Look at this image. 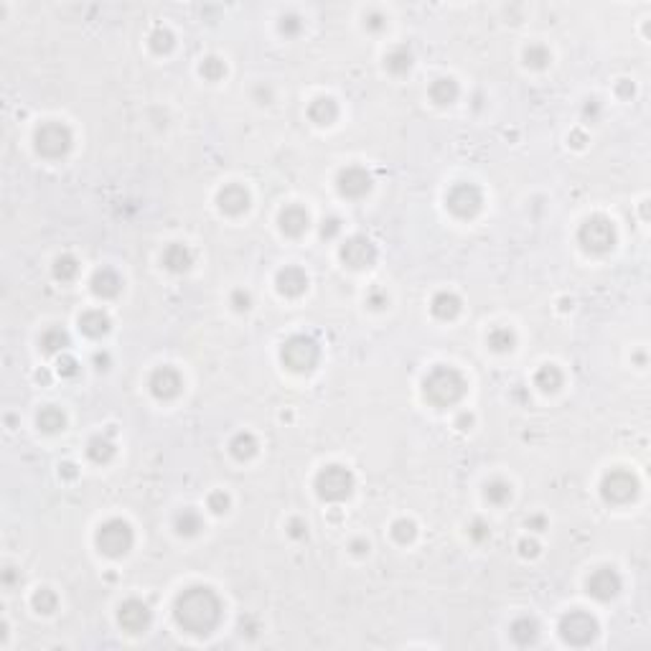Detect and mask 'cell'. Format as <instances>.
Instances as JSON below:
<instances>
[{"instance_id":"obj_1","label":"cell","mask_w":651,"mask_h":651,"mask_svg":"<svg viewBox=\"0 0 651 651\" xmlns=\"http://www.w3.org/2000/svg\"><path fill=\"white\" fill-rule=\"evenodd\" d=\"M173 618L188 634L207 636L222 621V600L216 598L211 588H201V585L188 588L176 598Z\"/></svg>"},{"instance_id":"obj_2","label":"cell","mask_w":651,"mask_h":651,"mask_svg":"<svg viewBox=\"0 0 651 651\" xmlns=\"http://www.w3.org/2000/svg\"><path fill=\"white\" fill-rule=\"evenodd\" d=\"M466 379L458 369L453 367H435L430 371L425 382H422V394L430 405L435 407H451L460 402V397L466 394Z\"/></svg>"},{"instance_id":"obj_3","label":"cell","mask_w":651,"mask_h":651,"mask_svg":"<svg viewBox=\"0 0 651 651\" xmlns=\"http://www.w3.org/2000/svg\"><path fill=\"white\" fill-rule=\"evenodd\" d=\"M280 359L290 371H311L321 359L319 344L308 336H290L280 348Z\"/></svg>"},{"instance_id":"obj_4","label":"cell","mask_w":651,"mask_h":651,"mask_svg":"<svg viewBox=\"0 0 651 651\" xmlns=\"http://www.w3.org/2000/svg\"><path fill=\"white\" fill-rule=\"evenodd\" d=\"M354 491V474L344 466H326L316 476V494L323 501H344Z\"/></svg>"},{"instance_id":"obj_5","label":"cell","mask_w":651,"mask_h":651,"mask_svg":"<svg viewBox=\"0 0 651 651\" xmlns=\"http://www.w3.org/2000/svg\"><path fill=\"white\" fill-rule=\"evenodd\" d=\"M577 242L583 244V250L593 252V255H603L616 244L613 222L600 214L585 219V224L577 230Z\"/></svg>"},{"instance_id":"obj_6","label":"cell","mask_w":651,"mask_h":651,"mask_svg":"<svg viewBox=\"0 0 651 651\" xmlns=\"http://www.w3.org/2000/svg\"><path fill=\"white\" fill-rule=\"evenodd\" d=\"M97 547L107 557H122L133 547V529L122 519H110L97 529Z\"/></svg>"},{"instance_id":"obj_7","label":"cell","mask_w":651,"mask_h":651,"mask_svg":"<svg viewBox=\"0 0 651 651\" xmlns=\"http://www.w3.org/2000/svg\"><path fill=\"white\" fill-rule=\"evenodd\" d=\"M33 145L44 158H61L72 148V130L61 122H46L33 135Z\"/></svg>"},{"instance_id":"obj_8","label":"cell","mask_w":651,"mask_h":651,"mask_svg":"<svg viewBox=\"0 0 651 651\" xmlns=\"http://www.w3.org/2000/svg\"><path fill=\"white\" fill-rule=\"evenodd\" d=\"M595 634H598V621L585 611H570L560 621V636L572 646L590 644Z\"/></svg>"},{"instance_id":"obj_9","label":"cell","mask_w":651,"mask_h":651,"mask_svg":"<svg viewBox=\"0 0 651 651\" xmlns=\"http://www.w3.org/2000/svg\"><path fill=\"white\" fill-rule=\"evenodd\" d=\"M445 204L458 219H471L479 214V209L483 204V196L479 191V186L474 184H456L445 196Z\"/></svg>"},{"instance_id":"obj_10","label":"cell","mask_w":651,"mask_h":651,"mask_svg":"<svg viewBox=\"0 0 651 651\" xmlns=\"http://www.w3.org/2000/svg\"><path fill=\"white\" fill-rule=\"evenodd\" d=\"M638 491V481L629 471H611L600 483V496L608 504H626L631 501Z\"/></svg>"},{"instance_id":"obj_11","label":"cell","mask_w":651,"mask_h":651,"mask_svg":"<svg viewBox=\"0 0 651 651\" xmlns=\"http://www.w3.org/2000/svg\"><path fill=\"white\" fill-rule=\"evenodd\" d=\"M341 259L351 270H364V267H371L377 262V247L367 237H351L341 247Z\"/></svg>"},{"instance_id":"obj_12","label":"cell","mask_w":651,"mask_h":651,"mask_svg":"<svg viewBox=\"0 0 651 651\" xmlns=\"http://www.w3.org/2000/svg\"><path fill=\"white\" fill-rule=\"evenodd\" d=\"M148 387H150V392H153V397H158V400H173V397L181 392L184 379H181V374H178L173 367H161V369H156L150 374Z\"/></svg>"},{"instance_id":"obj_13","label":"cell","mask_w":651,"mask_h":651,"mask_svg":"<svg viewBox=\"0 0 651 651\" xmlns=\"http://www.w3.org/2000/svg\"><path fill=\"white\" fill-rule=\"evenodd\" d=\"M118 621L120 626L125 631H130V634H140V631L148 629L150 623V608L143 603V600H125L122 606H120V613H118Z\"/></svg>"},{"instance_id":"obj_14","label":"cell","mask_w":651,"mask_h":651,"mask_svg":"<svg viewBox=\"0 0 651 651\" xmlns=\"http://www.w3.org/2000/svg\"><path fill=\"white\" fill-rule=\"evenodd\" d=\"M336 184H339L341 196H346V199H362L364 193L371 188V176L364 168L351 166V168L341 170Z\"/></svg>"},{"instance_id":"obj_15","label":"cell","mask_w":651,"mask_h":651,"mask_svg":"<svg viewBox=\"0 0 651 651\" xmlns=\"http://www.w3.org/2000/svg\"><path fill=\"white\" fill-rule=\"evenodd\" d=\"M621 590V577L611 568H600L588 577V593L598 600H611Z\"/></svg>"},{"instance_id":"obj_16","label":"cell","mask_w":651,"mask_h":651,"mask_svg":"<svg viewBox=\"0 0 651 651\" xmlns=\"http://www.w3.org/2000/svg\"><path fill=\"white\" fill-rule=\"evenodd\" d=\"M216 204H219V209H222L224 214L239 216L242 211H247V207H250V193H247V188H244V186L230 184V186H224L222 191H219V196H216Z\"/></svg>"},{"instance_id":"obj_17","label":"cell","mask_w":651,"mask_h":651,"mask_svg":"<svg viewBox=\"0 0 651 651\" xmlns=\"http://www.w3.org/2000/svg\"><path fill=\"white\" fill-rule=\"evenodd\" d=\"M275 282H278V290H280L282 296L298 298V296H303L305 288H308V275H305L300 267L288 265V267H282L280 273H278Z\"/></svg>"},{"instance_id":"obj_18","label":"cell","mask_w":651,"mask_h":651,"mask_svg":"<svg viewBox=\"0 0 651 651\" xmlns=\"http://www.w3.org/2000/svg\"><path fill=\"white\" fill-rule=\"evenodd\" d=\"M163 265L170 273H186L193 265V252L186 244H168L166 252H163Z\"/></svg>"},{"instance_id":"obj_19","label":"cell","mask_w":651,"mask_h":651,"mask_svg":"<svg viewBox=\"0 0 651 651\" xmlns=\"http://www.w3.org/2000/svg\"><path fill=\"white\" fill-rule=\"evenodd\" d=\"M122 290V280H120V275L115 273V270H110V267H104V270H97L95 278H92V293L99 298H115Z\"/></svg>"},{"instance_id":"obj_20","label":"cell","mask_w":651,"mask_h":651,"mask_svg":"<svg viewBox=\"0 0 651 651\" xmlns=\"http://www.w3.org/2000/svg\"><path fill=\"white\" fill-rule=\"evenodd\" d=\"M280 230L288 237H300L308 230V214L300 207H285L280 211Z\"/></svg>"},{"instance_id":"obj_21","label":"cell","mask_w":651,"mask_h":651,"mask_svg":"<svg viewBox=\"0 0 651 651\" xmlns=\"http://www.w3.org/2000/svg\"><path fill=\"white\" fill-rule=\"evenodd\" d=\"M79 328H81V333H87L89 339H99V336H104V333L110 331V316L102 311L81 313Z\"/></svg>"},{"instance_id":"obj_22","label":"cell","mask_w":651,"mask_h":651,"mask_svg":"<svg viewBox=\"0 0 651 651\" xmlns=\"http://www.w3.org/2000/svg\"><path fill=\"white\" fill-rule=\"evenodd\" d=\"M308 118L316 122V125H331L333 120L339 118V107L333 102L331 97H319L313 99L311 107H308Z\"/></svg>"},{"instance_id":"obj_23","label":"cell","mask_w":651,"mask_h":651,"mask_svg":"<svg viewBox=\"0 0 651 651\" xmlns=\"http://www.w3.org/2000/svg\"><path fill=\"white\" fill-rule=\"evenodd\" d=\"M430 311L440 321L456 319L460 311V298L453 296V293H437V296L433 298V303H430Z\"/></svg>"},{"instance_id":"obj_24","label":"cell","mask_w":651,"mask_h":651,"mask_svg":"<svg viewBox=\"0 0 651 651\" xmlns=\"http://www.w3.org/2000/svg\"><path fill=\"white\" fill-rule=\"evenodd\" d=\"M428 95L435 104H451V102H456V97H458V84L443 77V79H435L430 84Z\"/></svg>"},{"instance_id":"obj_25","label":"cell","mask_w":651,"mask_h":651,"mask_svg":"<svg viewBox=\"0 0 651 651\" xmlns=\"http://www.w3.org/2000/svg\"><path fill=\"white\" fill-rule=\"evenodd\" d=\"M534 385L540 387L542 392H557L563 387V371L557 369L555 364H545L537 377H534Z\"/></svg>"},{"instance_id":"obj_26","label":"cell","mask_w":651,"mask_h":651,"mask_svg":"<svg viewBox=\"0 0 651 651\" xmlns=\"http://www.w3.org/2000/svg\"><path fill=\"white\" fill-rule=\"evenodd\" d=\"M36 422L44 433H59V430H64V422L67 420H64V412H61L59 407L49 405L36 415Z\"/></svg>"},{"instance_id":"obj_27","label":"cell","mask_w":651,"mask_h":651,"mask_svg":"<svg viewBox=\"0 0 651 651\" xmlns=\"http://www.w3.org/2000/svg\"><path fill=\"white\" fill-rule=\"evenodd\" d=\"M230 453L237 460H250L252 456L257 453V440H255V435H250V433H239L230 443Z\"/></svg>"},{"instance_id":"obj_28","label":"cell","mask_w":651,"mask_h":651,"mask_svg":"<svg viewBox=\"0 0 651 651\" xmlns=\"http://www.w3.org/2000/svg\"><path fill=\"white\" fill-rule=\"evenodd\" d=\"M385 64H387V72H392V74H397V77L407 74L410 67H412V54L407 51L405 46H397L394 51L387 54Z\"/></svg>"},{"instance_id":"obj_29","label":"cell","mask_w":651,"mask_h":651,"mask_svg":"<svg viewBox=\"0 0 651 651\" xmlns=\"http://www.w3.org/2000/svg\"><path fill=\"white\" fill-rule=\"evenodd\" d=\"M514 344H517V336H514L511 328L499 326V328H494V331L488 333V346H491V351H496V354H506V351H511Z\"/></svg>"},{"instance_id":"obj_30","label":"cell","mask_w":651,"mask_h":651,"mask_svg":"<svg viewBox=\"0 0 651 651\" xmlns=\"http://www.w3.org/2000/svg\"><path fill=\"white\" fill-rule=\"evenodd\" d=\"M511 638L517 641L519 646L534 644L537 638V623L532 618H519V621L511 623Z\"/></svg>"},{"instance_id":"obj_31","label":"cell","mask_w":651,"mask_h":651,"mask_svg":"<svg viewBox=\"0 0 651 651\" xmlns=\"http://www.w3.org/2000/svg\"><path fill=\"white\" fill-rule=\"evenodd\" d=\"M87 456H89V460H95V463H107V460L115 456V445H112L107 437L97 435V437H92V440H89Z\"/></svg>"},{"instance_id":"obj_32","label":"cell","mask_w":651,"mask_h":651,"mask_svg":"<svg viewBox=\"0 0 651 651\" xmlns=\"http://www.w3.org/2000/svg\"><path fill=\"white\" fill-rule=\"evenodd\" d=\"M67 346H69V336H67V331H61V328H49V331H44V336H41V348H44L46 354H59V351H64Z\"/></svg>"},{"instance_id":"obj_33","label":"cell","mask_w":651,"mask_h":651,"mask_svg":"<svg viewBox=\"0 0 651 651\" xmlns=\"http://www.w3.org/2000/svg\"><path fill=\"white\" fill-rule=\"evenodd\" d=\"M77 273H79V262H77L72 255L56 257V262H54V278H56V280H61V282L74 280Z\"/></svg>"},{"instance_id":"obj_34","label":"cell","mask_w":651,"mask_h":651,"mask_svg":"<svg viewBox=\"0 0 651 651\" xmlns=\"http://www.w3.org/2000/svg\"><path fill=\"white\" fill-rule=\"evenodd\" d=\"M201 529V517L196 514V511L191 509H184L181 514L176 517V532L184 534V537H193V534Z\"/></svg>"},{"instance_id":"obj_35","label":"cell","mask_w":651,"mask_h":651,"mask_svg":"<svg viewBox=\"0 0 651 651\" xmlns=\"http://www.w3.org/2000/svg\"><path fill=\"white\" fill-rule=\"evenodd\" d=\"M483 496L488 499V504H496V506H501V504L509 501L511 486H509L506 481H491V483H486V491H483Z\"/></svg>"},{"instance_id":"obj_36","label":"cell","mask_w":651,"mask_h":651,"mask_svg":"<svg viewBox=\"0 0 651 651\" xmlns=\"http://www.w3.org/2000/svg\"><path fill=\"white\" fill-rule=\"evenodd\" d=\"M33 608H36L38 613H54L56 611V603H59V598L54 595L49 588H41V590H36L33 593Z\"/></svg>"},{"instance_id":"obj_37","label":"cell","mask_w":651,"mask_h":651,"mask_svg":"<svg viewBox=\"0 0 651 651\" xmlns=\"http://www.w3.org/2000/svg\"><path fill=\"white\" fill-rule=\"evenodd\" d=\"M524 64L527 67H532V69H545L549 64V51L545 49V46L532 44L524 51Z\"/></svg>"},{"instance_id":"obj_38","label":"cell","mask_w":651,"mask_h":651,"mask_svg":"<svg viewBox=\"0 0 651 651\" xmlns=\"http://www.w3.org/2000/svg\"><path fill=\"white\" fill-rule=\"evenodd\" d=\"M201 77L209 81H219L224 74H227V67H224L222 59H216V56H209V59L201 61Z\"/></svg>"},{"instance_id":"obj_39","label":"cell","mask_w":651,"mask_h":651,"mask_svg":"<svg viewBox=\"0 0 651 651\" xmlns=\"http://www.w3.org/2000/svg\"><path fill=\"white\" fill-rule=\"evenodd\" d=\"M150 49L156 54H166V51H170L173 49V33L170 31H166V29H156L153 33H150Z\"/></svg>"},{"instance_id":"obj_40","label":"cell","mask_w":651,"mask_h":651,"mask_svg":"<svg viewBox=\"0 0 651 651\" xmlns=\"http://www.w3.org/2000/svg\"><path fill=\"white\" fill-rule=\"evenodd\" d=\"M392 537L400 545H407V542L415 540V524L410 522V519H397L392 524Z\"/></svg>"},{"instance_id":"obj_41","label":"cell","mask_w":651,"mask_h":651,"mask_svg":"<svg viewBox=\"0 0 651 651\" xmlns=\"http://www.w3.org/2000/svg\"><path fill=\"white\" fill-rule=\"evenodd\" d=\"M300 29H303V23H300L298 15H282L280 18V31L285 36H298Z\"/></svg>"},{"instance_id":"obj_42","label":"cell","mask_w":651,"mask_h":651,"mask_svg":"<svg viewBox=\"0 0 651 651\" xmlns=\"http://www.w3.org/2000/svg\"><path fill=\"white\" fill-rule=\"evenodd\" d=\"M209 509L214 511V514H224V511L230 509V496L224 494V491H214V494L209 496Z\"/></svg>"},{"instance_id":"obj_43","label":"cell","mask_w":651,"mask_h":651,"mask_svg":"<svg viewBox=\"0 0 651 651\" xmlns=\"http://www.w3.org/2000/svg\"><path fill=\"white\" fill-rule=\"evenodd\" d=\"M59 374L61 377H77L79 374V364L72 356H61L59 359Z\"/></svg>"},{"instance_id":"obj_44","label":"cell","mask_w":651,"mask_h":651,"mask_svg":"<svg viewBox=\"0 0 651 651\" xmlns=\"http://www.w3.org/2000/svg\"><path fill=\"white\" fill-rule=\"evenodd\" d=\"M367 303H369L371 308H374V311H379V308H385V305L389 303V298H387L385 290L374 288V290L369 293V296H367Z\"/></svg>"},{"instance_id":"obj_45","label":"cell","mask_w":651,"mask_h":651,"mask_svg":"<svg viewBox=\"0 0 651 651\" xmlns=\"http://www.w3.org/2000/svg\"><path fill=\"white\" fill-rule=\"evenodd\" d=\"M341 232V222L336 219V216H331V219H323V227H321V234H323L326 239H333L336 234Z\"/></svg>"},{"instance_id":"obj_46","label":"cell","mask_w":651,"mask_h":651,"mask_svg":"<svg viewBox=\"0 0 651 651\" xmlns=\"http://www.w3.org/2000/svg\"><path fill=\"white\" fill-rule=\"evenodd\" d=\"M250 303H252V298L247 296L244 290H234V293H232V305H234L237 311H247Z\"/></svg>"},{"instance_id":"obj_47","label":"cell","mask_w":651,"mask_h":651,"mask_svg":"<svg viewBox=\"0 0 651 651\" xmlns=\"http://www.w3.org/2000/svg\"><path fill=\"white\" fill-rule=\"evenodd\" d=\"M367 29L369 31H382L385 29V15L382 13H377V10H371V13H367Z\"/></svg>"},{"instance_id":"obj_48","label":"cell","mask_w":651,"mask_h":651,"mask_svg":"<svg viewBox=\"0 0 651 651\" xmlns=\"http://www.w3.org/2000/svg\"><path fill=\"white\" fill-rule=\"evenodd\" d=\"M471 537H474V542L488 540V527L483 524V522H474V527H471Z\"/></svg>"},{"instance_id":"obj_49","label":"cell","mask_w":651,"mask_h":651,"mask_svg":"<svg viewBox=\"0 0 651 651\" xmlns=\"http://www.w3.org/2000/svg\"><path fill=\"white\" fill-rule=\"evenodd\" d=\"M305 534H308V527L300 522V519H293L290 522V537H296V540H303Z\"/></svg>"},{"instance_id":"obj_50","label":"cell","mask_w":651,"mask_h":651,"mask_svg":"<svg viewBox=\"0 0 651 651\" xmlns=\"http://www.w3.org/2000/svg\"><path fill=\"white\" fill-rule=\"evenodd\" d=\"M519 547H522V555H524V557H534V555H537V549H540V547H537V542H527V540L522 542Z\"/></svg>"},{"instance_id":"obj_51","label":"cell","mask_w":651,"mask_h":651,"mask_svg":"<svg viewBox=\"0 0 651 651\" xmlns=\"http://www.w3.org/2000/svg\"><path fill=\"white\" fill-rule=\"evenodd\" d=\"M351 549H354L356 555H364L367 549H369V542H362V540H356V542H351Z\"/></svg>"},{"instance_id":"obj_52","label":"cell","mask_w":651,"mask_h":651,"mask_svg":"<svg viewBox=\"0 0 651 651\" xmlns=\"http://www.w3.org/2000/svg\"><path fill=\"white\" fill-rule=\"evenodd\" d=\"M527 527H534V532H542V527H545V519H542V517L527 519Z\"/></svg>"},{"instance_id":"obj_53","label":"cell","mask_w":651,"mask_h":651,"mask_svg":"<svg viewBox=\"0 0 651 651\" xmlns=\"http://www.w3.org/2000/svg\"><path fill=\"white\" fill-rule=\"evenodd\" d=\"M95 362H97V364H107V362H110V359H107V354H104V356H99V354H97V356H95Z\"/></svg>"}]
</instances>
